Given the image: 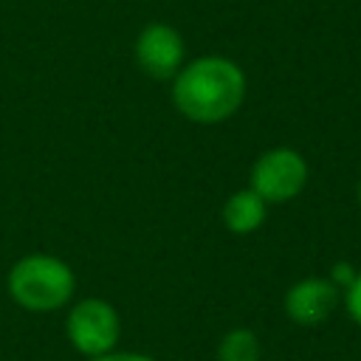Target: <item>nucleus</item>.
<instances>
[{"label": "nucleus", "mask_w": 361, "mask_h": 361, "mask_svg": "<svg viewBox=\"0 0 361 361\" xmlns=\"http://www.w3.org/2000/svg\"><path fill=\"white\" fill-rule=\"evenodd\" d=\"M245 73L243 68L220 54H206L172 76V104L195 124L228 121L245 102Z\"/></svg>", "instance_id": "1"}, {"label": "nucleus", "mask_w": 361, "mask_h": 361, "mask_svg": "<svg viewBox=\"0 0 361 361\" xmlns=\"http://www.w3.org/2000/svg\"><path fill=\"white\" fill-rule=\"evenodd\" d=\"M6 290L11 302L28 313H54L73 302L76 274L65 259L37 251L20 257L11 265Z\"/></svg>", "instance_id": "2"}, {"label": "nucleus", "mask_w": 361, "mask_h": 361, "mask_svg": "<svg viewBox=\"0 0 361 361\" xmlns=\"http://www.w3.org/2000/svg\"><path fill=\"white\" fill-rule=\"evenodd\" d=\"M68 344L82 358H96L110 350H118L121 341V316L102 296H85L71 302L65 316Z\"/></svg>", "instance_id": "3"}, {"label": "nucleus", "mask_w": 361, "mask_h": 361, "mask_svg": "<svg viewBox=\"0 0 361 361\" xmlns=\"http://www.w3.org/2000/svg\"><path fill=\"white\" fill-rule=\"evenodd\" d=\"M307 161L293 147H274L265 149L248 172V186L271 206V203H288L302 195L307 186Z\"/></svg>", "instance_id": "4"}, {"label": "nucleus", "mask_w": 361, "mask_h": 361, "mask_svg": "<svg viewBox=\"0 0 361 361\" xmlns=\"http://www.w3.org/2000/svg\"><path fill=\"white\" fill-rule=\"evenodd\" d=\"M135 62L152 79H172L186 62V42L169 23H149L135 37Z\"/></svg>", "instance_id": "5"}, {"label": "nucleus", "mask_w": 361, "mask_h": 361, "mask_svg": "<svg viewBox=\"0 0 361 361\" xmlns=\"http://www.w3.org/2000/svg\"><path fill=\"white\" fill-rule=\"evenodd\" d=\"M341 305V290L327 276H305L296 279L285 293V316L299 327L324 324Z\"/></svg>", "instance_id": "6"}, {"label": "nucleus", "mask_w": 361, "mask_h": 361, "mask_svg": "<svg viewBox=\"0 0 361 361\" xmlns=\"http://www.w3.org/2000/svg\"><path fill=\"white\" fill-rule=\"evenodd\" d=\"M268 217V203L251 189H237L226 197L223 203V226L231 231V234H254Z\"/></svg>", "instance_id": "7"}, {"label": "nucleus", "mask_w": 361, "mask_h": 361, "mask_svg": "<svg viewBox=\"0 0 361 361\" xmlns=\"http://www.w3.org/2000/svg\"><path fill=\"white\" fill-rule=\"evenodd\" d=\"M217 361H262V341L251 327H231L217 344Z\"/></svg>", "instance_id": "8"}, {"label": "nucleus", "mask_w": 361, "mask_h": 361, "mask_svg": "<svg viewBox=\"0 0 361 361\" xmlns=\"http://www.w3.org/2000/svg\"><path fill=\"white\" fill-rule=\"evenodd\" d=\"M341 305H344L347 316L361 327V271H358L355 279L341 290Z\"/></svg>", "instance_id": "9"}, {"label": "nucleus", "mask_w": 361, "mask_h": 361, "mask_svg": "<svg viewBox=\"0 0 361 361\" xmlns=\"http://www.w3.org/2000/svg\"><path fill=\"white\" fill-rule=\"evenodd\" d=\"M355 274H358V271H355V268H353V265H350L347 259H338V262H336V265L330 268L327 279H330V282H333V285H336L338 290H344V288H347V285H350V282L355 279Z\"/></svg>", "instance_id": "10"}, {"label": "nucleus", "mask_w": 361, "mask_h": 361, "mask_svg": "<svg viewBox=\"0 0 361 361\" xmlns=\"http://www.w3.org/2000/svg\"><path fill=\"white\" fill-rule=\"evenodd\" d=\"M85 361H158L147 353H138V350H110L104 355H96V358H85Z\"/></svg>", "instance_id": "11"}, {"label": "nucleus", "mask_w": 361, "mask_h": 361, "mask_svg": "<svg viewBox=\"0 0 361 361\" xmlns=\"http://www.w3.org/2000/svg\"><path fill=\"white\" fill-rule=\"evenodd\" d=\"M355 195H358V206H361V180H358V189H355Z\"/></svg>", "instance_id": "12"}]
</instances>
